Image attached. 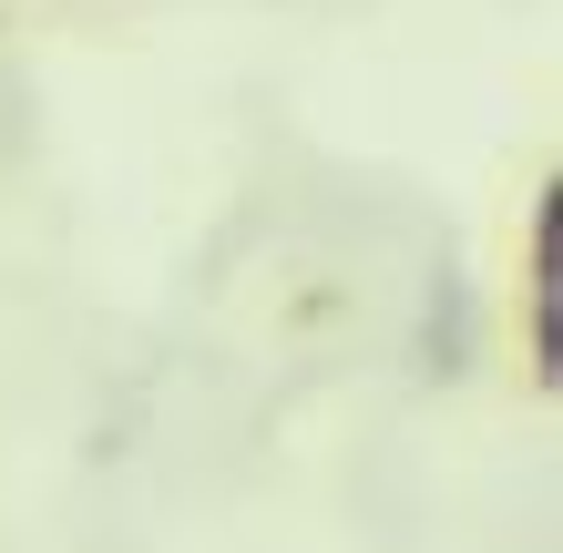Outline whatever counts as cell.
I'll list each match as a JSON object with an SVG mask.
<instances>
[{"mask_svg":"<svg viewBox=\"0 0 563 553\" xmlns=\"http://www.w3.org/2000/svg\"><path fill=\"white\" fill-rule=\"evenodd\" d=\"M553 225H563V206H553V175L533 185V206H522V267H512V360H522V379H533V400H553Z\"/></svg>","mask_w":563,"mask_h":553,"instance_id":"cell-1","label":"cell"}]
</instances>
